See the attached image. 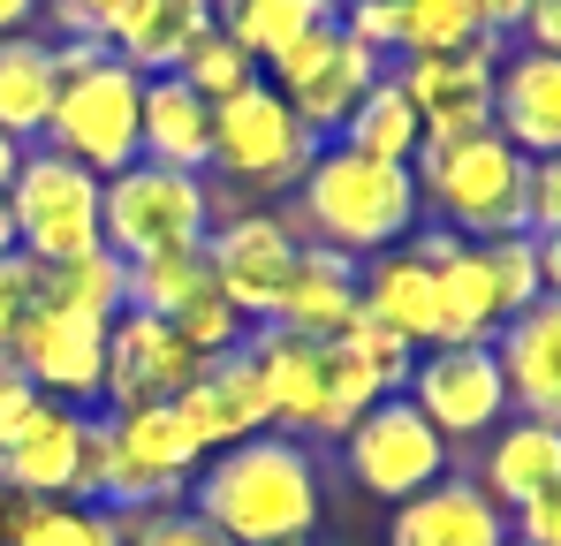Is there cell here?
Here are the masks:
<instances>
[{
    "mask_svg": "<svg viewBox=\"0 0 561 546\" xmlns=\"http://www.w3.org/2000/svg\"><path fill=\"white\" fill-rule=\"evenodd\" d=\"M190 509L228 546H311V532L327 524V478L304 441L251 433L197 463Z\"/></svg>",
    "mask_w": 561,
    "mask_h": 546,
    "instance_id": "1",
    "label": "cell"
},
{
    "mask_svg": "<svg viewBox=\"0 0 561 546\" xmlns=\"http://www.w3.org/2000/svg\"><path fill=\"white\" fill-rule=\"evenodd\" d=\"M296 197V236L304 243H327L342 259H379L394 243H410L425 228V205H417V175L394 168V160H365L350 145H319L311 175L288 190Z\"/></svg>",
    "mask_w": 561,
    "mask_h": 546,
    "instance_id": "2",
    "label": "cell"
},
{
    "mask_svg": "<svg viewBox=\"0 0 561 546\" xmlns=\"http://www.w3.org/2000/svg\"><path fill=\"white\" fill-rule=\"evenodd\" d=\"M197 441L183 433L175 402H137V410H106L92 418V448H84V493L92 509L114 516H145V509H175L190 501L197 478Z\"/></svg>",
    "mask_w": 561,
    "mask_h": 546,
    "instance_id": "3",
    "label": "cell"
},
{
    "mask_svg": "<svg viewBox=\"0 0 561 546\" xmlns=\"http://www.w3.org/2000/svg\"><path fill=\"white\" fill-rule=\"evenodd\" d=\"M251 364H259V387H266V418L288 441H342L365 410L379 402V379L350 350L334 342H304V334H280V327H251Z\"/></svg>",
    "mask_w": 561,
    "mask_h": 546,
    "instance_id": "4",
    "label": "cell"
},
{
    "mask_svg": "<svg viewBox=\"0 0 561 546\" xmlns=\"http://www.w3.org/2000/svg\"><path fill=\"white\" fill-rule=\"evenodd\" d=\"M417 175V205L433 228L485 243V236H516L524 228V190H531V160L501 137V129H470L448 145H425L410 160Z\"/></svg>",
    "mask_w": 561,
    "mask_h": 546,
    "instance_id": "5",
    "label": "cell"
},
{
    "mask_svg": "<svg viewBox=\"0 0 561 546\" xmlns=\"http://www.w3.org/2000/svg\"><path fill=\"white\" fill-rule=\"evenodd\" d=\"M54 61H61V99H54V122H46V152L92 168L99 182L122 175L137 160V106H145V77L129 61H114L99 38H54Z\"/></svg>",
    "mask_w": 561,
    "mask_h": 546,
    "instance_id": "6",
    "label": "cell"
},
{
    "mask_svg": "<svg viewBox=\"0 0 561 546\" xmlns=\"http://www.w3.org/2000/svg\"><path fill=\"white\" fill-rule=\"evenodd\" d=\"M220 220V190L213 175H183V168H152L129 160L122 175H106V205H99V236L122 266L160 259V251H197Z\"/></svg>",
    "mask_w": 561,
    "mask_h": 546,
    "instance_id": "7",
    "label": "cell"
},
{
    "mask_svg": "<svg viewBox=\"0 0 561 546\" xmlns=\"http://www.w3.org/2000/svg\"><path fill=\"white\" fill-rule=\"evenodd\" d=\"M311 160H319V137L288 114V99L266 77L213 106V168L205 175L236 182L251 197H288L296 182L311 175Z\"/></svg>",
    "mask_w": 561,
    "mask_h": 546,
    "instance_id": "8",
    "label": "cell"
},
{
    "mask_svg": "<svg viewBox=\"0 0 561 546\" xmlns=\"http://www.w3.org/2000/svg\"><path fill=\"white\" fill-rule=\"evenodd\" d=\"M99 205H106V182L46 145H23L15 182H8V213H15V251L31 266H61V259H84L99 251Z\"/></svg>",
    "mask_w": 561,
    "mask_h": 546,
    "instance_id": "9",
    "label": "cell"
},
{
    "mask_svg": "<svg viewBox=\"0 0 561 546\" xmlns=\"http://www.w3.org/2000/svg\"><path fill=\"white\" fill-rule=\"evenodd\" d=\"M342 470H350L357 493H373V501L394 509V501L440 486V478L456 470V448L425 425V410H417L410 395H379L373 410L342 433Z\"/></svg>",
    "mask_w": 561,
    "mask_h": 546,
    "instance_id": "10",
    "label": "cell"
},
{
    "mask_svg": "<svg viewBox=\"0 0 561 546\" xmlns=\"http://www.w3.org/2000/svg\"><path fill=\"white\" fill-rule=\"evenodd\" d=\"M387 69H394V61H379L373 46H357V38L342 31V15H334L327 31L296 38L280 61H266V84L288 99V114H296L319 145H334V137H342V122L357 114V99H365Z\"/></svg>",
    "mask_w": 561,
    "mask_h": 546,
    "instance_id": "11",
    "label": "cell"
},
{
    "mask_svg": "<svg viewBox=\"0 0 561 546\" xmlns=\"http://www.w3.org/2000/svg\"><path fill=\"white\" fill-rule=\"evenodd\" d=\"M402 395L425 410V425H433L448 448H478L501 418H516L493 342H440V350H417Z\"/></svg>",
    "mask_w": 561,
    "mask_h": 546,
    "instance_id": "12",
    "label": "cell"
},
{
    "mask_svg": "<svg viewBox=\"0 0 561 546\" xmlns=\"http://www.w3.org/2000/svg\"><path fill=\"white\" fill-rule=\"evenodd\" d=\"M304 236L288 213H220L213 236H205V266H213V288L243 311V327H274V304L288 288V266H296Z\"/></svg>",
    "mask_w": 561,
    "mask_h": 546,
    "instance_id": "13",
    "label": "cell"
},
{
    "mask_svg": "<svg viewBox=\"0 0 561 546\" xmlns=\"http://www.w3.org/2000/svg\"><path fill=\"white\" fill-rule=\"evenodd\" d=\"M501 54H508L501 38H478L463 54H402V61H394V84L417 106L425 145L493 129V69H501Z\"/></svg>",
    "mask_w": 561,
    "mask_h": 546,
    "instance_id": "14",
    "label": "cell"
},
{
    "mask_svg": "<svg viewBox=\"0 0 561 546\" xmlns=\"http://www.w3.org/2000/svg\"><path fill=\"white\" fill-rule=\"evenodd\" d=\"M0 357L15 364L46 402L92 410L99 387H106V327H99V319H77V311H61V304H38V311L15 327V342H8Z\"/></svg>",
    "mask_w": 561,
    "mask_h": 546,
    "instance_id": "15",
    "label": "cell"
},
{
    "mask_svg": "<svg viewBox=\"0 0 561 546\" xmlns=\"http://www.w3.org/2000/svg\"><path fill=\"white\" fill-rule=\"evenodd\" d=\"M197 372H205V357L190 350L168 319H152V311H122V319L106 327V387H99V402H106V410L175 402Z\"/></svg>",
    "mask_w": 561,
    "mask_h": 546,
    "instance_id": "16",
    "label": "cell"
},
{
    "mask_svg": "<svg viewBox=\"0 0 561 546\" xmlns=\"http://www.w3.org/2000/svg\"><path fill=\"white\" fill-rule=\"evenodd\" d=\"M84 448H92V410L38 402L23 433L0 448V486L23 501H77L84 493Z\"/></svg>",
    "mask_w": 561,
    "mask_h": 546,
    "instance_id": "17",
    "label": "cell"
},
{
    "mask_svg": "<svg viewBox=\"0 0 561 546\" xmlns=\"http://www.w3.org/2000/svg\"><path fill=\"white\" fill-rule=\"evenodd\" d=\"M175 418H183V433L197 441V455H220V448H236V441H251V433H274L251 350H228V357L205 364L183 395H175Z\"/></svg>",
    "mask_w": 561,
    "mask_h": 546,
    "instance_id": "18",
    "label": "cell"
},
{
    "mask_svg": "<svg viewBox=\"0 0 561 546\" xmlns=\"http://www.w3.org/2000/svg\"><path fill=\"white\" fill-rule=\"evenodd\" d=\"M387 546H508V509L470 470H448L440 486L394 501Z\"/></svg>",
    "mask_w": 561,
    "mask_h": 546,
    "instance_id": "19",
    "label": "cell"
},
{
    "mask_svg": "<svg viewBox=\"0 0 561 546\" xmlns=\"http://www.w3.org/2000/svg\"><path fill=\"white\" fill-rule=\"evenodd\" d=\"M213 31V0H106L99 38L137 77H175L183 54Z\"/></svg>",
    "mask_w": 561,
    "mask_h": 546,
    "instance_id": "20",
    "label": "cell"
},
{
    "mask_svg": "<svg viewBox=\"0 0 561 546\" xmlns=\"http://www.w3.org/2000/svg\"><path fill=\"white\" fill-rule=\"evenodd\" d=\"M493 129L524 152V160H554L561 152V54L508 46L493 69Z\"/></svg>",
    "mask_w": 561,
    "mask_h": 546,
    "instance_id": "21",
    "label": "cell"
},
{
    "mask_svg": "<svg viewBox=\"0 0 561 546\" xmlns=\"http://www.w3.org/2000/svg\"><path fill=\"white\" fill-rule=\"evenodd\" d=\"M501 509H524L539 493L561 486V425L554 418H501L485 441H478V470H470Z\"/></svg>",
    "mask_w": 561,
    "mask_h": 546,
    "instance_id": "22",
    "label": "cell"
},
{
    "mask_svg": "<svg viewBox=\"0 0 561 546\" xmlns=\"http://www.w3.org/2000/svg\"><path fill=\"white\" fill-rule=\"evenodd\" d=\"M357 259L327 251V243H304L296 266H288V288L274 304V327L280 334H304V342H342L350 319H357Z\"/></svg>",
    "mask_w": 561,
    "mask_h": 546,
    "instance_id": "23",
    "label": "cell"
},
{
    "mask_svg": "<svg viewBox=\"0 0 561 546\" xmlns=\"http://www.w3.org/2000/svg\"><path fill=\"white\" fill-rule=\"evenodd\" d=\"M493 357H501V379H508V402L524 418H554L561 425V304L554 296L516 311L493 334Z\"/></svg>",
    "mask_w": 561,
    "mask_h": 546,
    "instance_id": "24",
    "label": "cell"
},
{
    "mask_svg": "<svg viewBox=\"0 0 561 546\" xmlns=\"http://www.w3.org/2000/svg\"><path fill=\"white\" fill-rule=\"evenodd\" d=\"M137 160H152V168H183V175H205V168H213V106H205L183 77H145Z\"/></svg>",
    "mask_w": 561,
    "mask_h": 546,
    "instance_id": "25",
    "label": "cell"
},
{
    "mask_svg": "<svg viewBox=\"0 0 561 546\" xmlns=\"http://www.w3.org/2000/svg\"><path fill=\"white\" fill-rule=\"evenodd\" d=\"M61 99V61L46 31H15L0 38V137L8 145H38Z\"/></svg>",
    "mask_w": 561,
    "mask_h": 546,
    "instance_id": "26",
    "label": "cell"
},
{
    "mask_svg": "<svg viewBox=\"0 0 561 546\" xmlns=\"http://www.w3.org/2000/svg\"><path fill=\"white\" fill-rule=\"evenodd\" d=\"M357 304L365 319L394 327L410 350H433V266L417 259V243H394L357 266Z\"/></svg>",
    "mask_w": 561,
    "mask_h": 546,
    "instance_id": "27",
    "label": "cell"
},
{
    "mask_svg": "<svg viewBox=\"0 0 561 546\" xmlns=\"http://www.w3.org/2000/svg\"><path fill=\"white\" fill-rule=\"evenodd\" d=\"M334 15H342L334 0H213V23L259 61V77H266V61H280L296 38L327 31Z\"/></svg>",
    "mask_w": 561,
    "mask_h": 546,
    "instance_id": "28",
    "label": "cell"
},
{
    "mask_svg": "<svg viewBox=\"0 0 561 546\" xmlns=\"http://www.w3.org/2000/svg\"><path fill=\"white\" fill-rule=\"evenodd\" d=\"M129 524L114 509H92V501H23L8 493V532L0 546H122Z\"/></svg>",
    "mask_w": 561,
    "mask_h": 546,
    "instance_id": "29",
    "label": "cell"
},
{
    "mask_svg": "<svg viewBox=\"0 0 561 546\" xmlns=\"http://www.w3.org/2000/svg\"><path fill=\"white\" fill-rule=\"evenodd\" d=\"M334 145H350V152H365V160H394V168H410V160L425 152V122H417V106L402 99L394 69L357 99V114L342 122V137H334Z\"/></svg>",
    "mask_w": 561,
    "mask_h": 546,
    "instance_id": "30",
    "label": "cell"
},
{
    "mask_svg": "<svg viewBox=\"0 0 561 546\" xmlns=\"http://www.w3.org/2000/svg\"><path fill=\"white\" fill-rule=\"evenodd\" d=\"M38 304H61V311H77V319H99V327H114L122 311H129V266L99 243L84 259H61V266H38Z\"/></svg>",
    "mask_w": 561,
    "mask_h": 546,
    "instance_id": "31",
    "label": "cell"
},
{
    "mask_svg": "<svg viewBox=\"0 0 561 546\" xmlns=\"http://www.w3.org/2000/svg\"><path fill=\"white\" fill-rule=\"evenodd\" d=\"M197 296H213L205 243H197V251H160V259H137V266H129V311L175 319L183 304H197Z\"/></svg>",
    "mask_w": 561,
    "mask_h": 546,
    "instance_id": "32",
    "label": "cell"
},
{
    "mask_svg": "<svg viewBox=\"0 0 561 546\" xmlns=\"http://www.w3.org/2000/svg\"><path fill=\"white\" fill-rule=\"evenodd\" d=\"M394 8H402L394 61H402V54H463L478 38H493L485 15H478V0H394Z\"/></svg>",
    "mask_w": 561,
    "mask_h": 546,
    "instance_id": "33",
    "label": "cell"
},
{
    "mask_svg": "<svg viewBox=\"0 0 561 546\" xmlns=\"http://www.w3.org/2000/svg\"><path fill=\"white\" fill-rule=\"evenodd\" d=\"M175 77H183V84L197 91L205 106H220V99H236V91L259 84V61H251V54H243V46L220 31V23H213V31H205V38L183 54V69H175Z\"/></svg>",
    "mask_w": 561,
    "mask_h": 546,
    "instance_id": "34",
    "label": "cell"
},
{
    "mask_svg": "<svg viewBox=\"0 0 561 546\" xmlns=\"http://www.w3.org/2000/svg\"><path fill=\"white\" fill-rule=\"evenodd\" d=\"M478 259H485V273H493V296H501L508 319L531 311V304L547 296V288H539V243H531V228H516V236H485Z\"/></svg>",
    "mask_w": 561,
    "mask_h": 546,
    "instance_id": "35",
    "label": "cell"
},
{
    "mask_svg": "<svg viewBox=\"0 0 561 546\" xmlns=\"http://www.w3.org/2000/svg\"><path fill=\"white\" fill-rule=\"evenodd\" d=\"M334 350H350V357L365 364V372L379 379V395H402V387H410V364H417V350H410V342H402L394 327H379V319H365V311L350 319V334H342Z\"/></svg>",
    "mask_w": 561,
    "mask_h": 546,
    "instance_id": "36",
    "label": "cell"
},
{
    "mask_svg": "<svg viewBox=\"0 0 561 546\" xmlns=\"http://www.w3.org/2000/svg\"><path fill=\"white\" fill-rule=\"evenodd\" d=\"M168 327H175V334H183V342H190V350H197L205 364H213V357H228V350H243V342H251L243 311H236V304H228L220 288H213V296H197V304H183V311H175Z\"/></svg>",
    "mask_w": 561,
    "mask_h": 546,
    "instance_id": "37",
    "label": "cell"
},
{
    "mask_svg": "<svg viewBox=\"0 0 561 546\" xmlns=\"http://www.w3.org/2000/svg\"><path fill=\"white\" fill-rule=\"evenodd\" d=\"M122 524H129L122 546H228L190 501H175V509H145V516H122Z\"/></svg>",
    "mask_w": 561,
    "mask_h": 546,
    "instance_id": "38",
    "label": "cell"
},
{
    "mask_svg": "<svg viewBox=\"0 0 561 546\" xmlns=\"http://www.w3.org/2000/svg\"><path fill=\"white\" fill-rule=\"evenodd\" d=\"M38 311V266L23 259V251H8L0 259V350L15 342V327Z\"/></svg>",
    "mask_w": 561,
    "mask_h": 546,
    "instance_id": "39",
    "label": "cell"
},
{
    "mask_svg": "<svg viewBox=\"0 0 561 546\" xmlns=\"http://www.w3.org/2000/svg\"><path fill=\"white\" fill-rule=\"evenodd\" d=\"M342 31L357 46H373L379 61H394V38H402V8L394 0H342Z\"/></svg>",
    "mask_w": 561,
    "mask_h": 546,
    "instance_id": "40",
    "label": "cell"
},
{
    "mask_svg": "<svg viewBox=\"0 0 561 546\" xmlns=\"http://www.w3.org/2000/svg\"><path fill=\"white\" fill-rule=\"evenodd\" d=\"M524 228L531 236H561V152L531 160V190H524Z\"/></svg>",
    "mask_w": 561,
    "mask_h": 546,
    "instance_id": "41",
    "label": "cell"
},
{
    "mask_svg": "<svg viewBox=\"0 0 561 546\" xmlns=\"http://www.w3.org/2000/svg\"><path fill=\"white\" fill-rule=\"evenodd\" d=\"M508 546H561V486L524 501V509H508Z\"/></svg>",
    "mask_w": 561,
    "mask_h": 546,
    "instance_id": "42",
    "label": "cell"
},
{
    "mask_svg": "<svg viewBox=\"0 0 561 546\" xmlns=\"http://www.w3.org/2000/svg\"><path fill=\"white\" fill-rule=\"evenodd\" d=\"M38 402H46V395H38V387H31V379H23L15 364L0 357V448H8V441L23 433V418H31Z\"/></svg>",
    "mask_w": 561,
    "mask_h": 546,
    "instance_id": "43",
    "label": "cell"
},
{
    "mask_svg": "<svg viewBox=\"0 0 561 546\" xmlns=\"http://www.w3.org/2000/svg\"><path fill=\"white\" fill-rule=\"evenodd\" d=\"M46 15H54V38H99L106 0H46ZM99 46H106V38H99Z\"/></svg>",
    "mask_w": 561,
    "mask_h": 546,
    "instance_id": "44",
    "label": "cell"
},
{
    "mask_svg": "<svg viewBox=\"0 0 561 546\" xmlns=\"http://www.w3.org/2000/svg\"><path fill=\"white\" fill-rule=\"evenodd\" d=\"M516 46H531V54H561V0H531Z\"/></svg>",
    "mask_w": 561,
    "mask_h": 546,
    "instance_id": "45",
    "label": "cell"
},
{
    "mask_svg": "<svg viewBox=\"0 0 561 546\" xmlns=\"http://www.w3.org/2000/svg\"><path fill=\"white\" fill-rule=\"evenodd\" d=\"M478 15H485V31L508 46L516 31H524V15H531V0H478Z\"/></svg>",
    "mask_w": 561,
    "mask_h": 546,
    "instance_id": "46",
    "label": "cell"
},
{
    "mask_svg": "<svg viewBox=\"0 0 561 546\" xmlns=\"http://www.w3.org/2000/svg\"><path fill=\"white\" fill-rule=\"evenodd\" d=\"M38 15H46V0H0V38H15V31H38Z\"/></svg>",
    "mask_w": 561,
    "mask_h": 546,
    "instance_id": "47",
    "label": "cell"
},
{
    "mask_svg": "<svg viewBox=\"0 0 561 546\" xmlns=\"http://www.w3.org/2000/svg\"><path fill=\"white\" fill-rule=\"evenodd\" d=\"M539 243V288L561 304V236H531Z\"/></svg>",
    "mask_w": 561,
    "mask_h": 546,
    "instance_id": "48",
    "label": "cell"
},
{
    "mask_svg": "<svg viewBox=\"0 0 561 546\" xmlns=\"http://www.w3.org/2000/svg\"><path fill=\"white\" fill-rule=\"evenodd\" d=\"M15 160H23V145H8V137H0V197H8V182H15Z\"/></svg>",
    "mask_w": 561,
    "mask_h": 546,
    "instance_id": "49",
    "label": "cell"
},
{
    "mask_svg": "<svg viewBox=\"0 0 561 546\" xmlns=\"http://www.w3.org/2000/svg\"><path fill=\"white\" fill-rule=\"evenodd\" d=\"M15 251V213H8V197H0V259Z\"/></svg>",
    "mask_w": 561,
    "mask_h": 546,
    "instance_id": "50",
    "label": "cell"
},
{
    "mask_svg": "<svg viewBox=\"0 0 561 546\" xmlns=\"http://www.w3.org/2000/svg\"><path fill=\"white\" fill-rule=\"evenodd\" d=\"M0 532H8V486H0Z\"/></svg>",
    "mask_w": 561,
    "mask_h": 546,
    "instance_id": "51",
    "label": "cell"
},
{
    "mask_svg": "<svg viewBox=\"0 0 561 546\" xmlns=\"http://www.w3.org/2000/svg\"><path fill=\"white\" fill-rule=\"evenodd\" d=\"M334 8H342V0H334Z\"/></svg>",
    "mask_w": 561,
    "mask_h": 546,
    "instance_id": "52",
    "label": "cell"
}]
</instances>
